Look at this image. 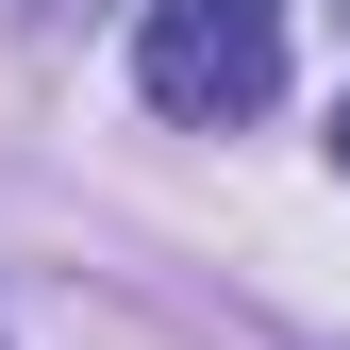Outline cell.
<instances>
[{
	"label": "cell",
	"mask_w": 350,
	"mask_h": 350,
	"mask_svg": "<svg viewBox=\"0 0 350 350\" xmlns=\"http://www.w3.org/2000/svg\"><path fill=\"white\" fill-rule=\"evenodd\" d=\"M134 83L167 117H267L284 100V0H150L134 17Z\"/></svg>",
	"instance_id": "1"
},
{
	"label": "cell",
	"mask_w": 350,
	"mask_h": 350,
	"mask_svg": "<svg viewBox=\"0 0 350 350\" xmlns=\"http://www.w3.org/2000/svg\"><path fill=\"white\" fill-rule=\"evenodd\" d=\"M334 150H350V117H334Z\"/></svg>",
	"instance_id": "2"
}]
</instances>
